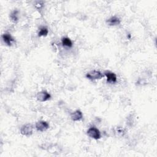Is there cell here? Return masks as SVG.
<instances>
[{"mask_svg":"<svg viewBox=\"0 0 157 157\" xmlns=\"http://www.w3.org/2000/svg\"><path fill=\"white\" fill-rule=\"evenodd\" d=\"M20 133L23 136L29 137L33 133V126L31 124L28 123L23 125L20 128Z\"/></svg>","mask_w":157,"mask_h":157,"instance_id":"obj_4","label":"cell"},{"mask_svg":"<svg viewBox=\"0 0 157 157\" xmlns=\"http://www.w3.org/2000/svg\"><path fill=\"white\" fill-rule=\"evenodd\" d=\"M146 84H147V82L144 78H139L136 83V85L137 86H144Z\"/></svg>","mask_w":157,"mask_h":157,"instance_id":"obj_14","label":"cell"},{"mask_svg":"<svg viewBox=\"0 0 157 157\" xmlns=\"http://www.w3.org/2000/svg\"><path fill=\"white\" fill-rule=\"evenodd\" d=\"M104 75L106 77V81L107 83L113 84L117 82V76L116 74L112 71H105L104 72Z\"/></svg>","mask_w":157,"mask_h":157,"instance_id":"obj_5","label":"cell"},{"mask_svg":"<svg viewBox=\"0 0 157 157\" xmlns=\"http://www.w3.org/2000/svg\"><path fill=\"white\" fill-rule=\"evenodd\" d=\"M48 32H49V31H48V28L47 26H41L39 29V31L37 33V36L39 37H45L48 35Z\"/></svg>","mask_w":157,"mask_h":157,"instance_id":"obj_12","label":"cell"},{"mask_svg":"<svg viewBox=\"0 0 157 157\" xmlns=\"http://www.w3.org/2000/svg\"><path fill=\"white\" fill-rule=\"evenodd\" d=\"M1 38L2 41L7 46H11L13 42H15V39L9 33H5L2 34Z\"/></svg>","mask_w":157,"mask_h":157,"instance_id":"obj_7","label":"cell"},{"mask_svg":"<svg viewBox=\"0 0 157 157\" xmlns=\"http://www.w3.org/2000/svg\"><path fill=\"white\" fill-rule=\"evenodd\" d=\"M52 98L50 93L46 90H42L38 92L36 94V99L39 102H45L50 100Z\"/></svg>","mask_w":157,"mask_h":157,"instance_id":"obj_3","label":"cell"},{"mask_svg":"<svg viewBox=\"0 0 157 157\" xmlns=\"http://www.w3.org/2000/svg\"><path fill=\"white\" fill-rule=\"evenodd\" d=\"M104 74L99 71L98 70H92L89 72H88L85 77L86 78L91 80V81H94L97 80H100L104 77Z\"/></svg>","mask_w":157,"mask_h":157,"instance_id":"obj_1","label":"cell"},{"mask_svg":"<svg viewBox=\"0 0 157 157\" xmlns=\"http://www.w3.org/2000/svg\"><path fill=\"white\" fill-rule=\"evenodd\" d=\"M50 127L48 123L44 120H40L36 123L35 128L36 129L40 132H44L47 131Z\"/></svg>","mask_w":157,"mask_h":157,"instance_id":"obj_6","label":"cell"},{"mask_svg":"<svg viewBox=\"0 0 157 157\" xmlns=\"http://www.w3.org/2000/svg\"><path fill=\"white\" fill-rule=\"evenodd\" d=\"M48 153L52 154H56L59 153L60 151V147L57 144H52L51 145L48 146Z\"/></svg>","mask_w":157,"mask_h":157,"instance_id":"obj_11","label":"cell"},{"mask_svg":"<svg viewBox=\"0 0 157 157\" xmlns=\"http://www.w3.org/2000/svg\"><path fill=\"white\" fill-rule=\"evenodd\" d=\"M61 44L63 47L67 48H71L73 46L72 40L68 37H63L61 38Z\"/></svg>","mask_w":157,"mask_h":157,"instance_id":"obj_10","label":"cell"},{"mask_svg":"<svg viewBox=\"0 0 157 157\" xmlns=\"http://www.w3.org/2000/svg\"><path fill=\"white\" fill-rule=\"evenodd\" d=\"M43 6H44V2L43 1H37L36 4H35V7L37 9H40L41 8H42Z\"/></svg>","mask_w":157,"mask_h":157,"instance_id":"obj_16","label":"cell"},{"mask_svg":"<svg viewBox=\"0 0 157 157\" xmlns=\"http://www.w3.org/2000/svg\"><path fill=\"white\" fill-rule=\"evenodd\" d=\"M87 135L91 137V139H93L94 140H98L100 139L101 137V134L100 131L94 126H90L87 131H86Z\"/></svg>","mask_w":157,"mask_h":157,"instance_id":"obj_2","label":"cell"},{"mask_svg":"<svg viewBox=\"0 0 157 157\" xmlns=\"http://www.w3.org/2000/svg\"><path fill=\"white\" fill-rule=\"evenodd\" d=\"M106 23L108 25L111 26H118L120 24L121 20L118 17L114 15V16H112L109 18H108L106 21Z\"/></svg>","mask_w":157,"mask_h":157,"instance_id":"obj_9","label":"cell"},{"mask_svg":"<svg viewBox=\"0 0 157 157\" xmlns=\"http://www.w3.org/2000/svg\"><path fill=\"white\" fill-rule=\"evenodd\" d=\"M10 20L16 23L18 21V18H19V11L17 9L13 10V11L11 12V13H10Z\"/></svg>","mask_w":157,"mask_h":157,"instance_id":"obj_13","label":"cell"},{"mask_svg":"<svg viewBox=\"0 0 157 157\" xmlns=\"http://www.w3.org/2000/svg\"><path fill=\"white\" fill-rule=\"evenodd\" d=\"M124 133H125V132H124L123 129L118 128L115 131V134H117L118 136H124Z\"/></svg>","mask_w":157,"mask_h":157,"instance_id":"obj_15","label":"cell"},{"mask_svg":"<svg viewBox=\"0 0 157 157\" xmlns=\"http://www.w3.org/2000/svg\"><path fill=\"white\" fill-rule=\"evenodd\" d=\"M70 117L72 121H79L83 119V115L82 112L80 110L77 109V110H75V111H74L73 112H72L71 113Z\"/></svg>","mask_w":157,"mask_h":157,"instance_id":"obj_8","label":"cell"}]
</instances>
